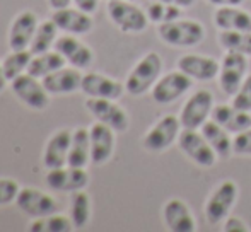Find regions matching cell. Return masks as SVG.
<instances>
[{
	"label": "cell",
	"instance_id": "cell-28",
	"mask_svg": "<svg viewBox=\"0 0 251 232\" xmlns=\"http://www.w3.org/2000/svg\"><path fill=\"white\" fill-rule=\"evenodd\" d=\"M91 213H93V203H91L89 193L84 189H77L70 196V220L74 229H84L89 224Z\"/></svg>",
	"mask_w": 251,
	"mask_h": 232
},
{
	"label": "cell",
	"instance_id": "cell-1",
	"mask_svg": "<svg viewBox=\"0 0 251 232\" xmlns=\"http://www.w3.org/2000/svg\"><path fill=\"white\" fill-rule=\"evenodd\" d=\"M157 34L162 43L173 48H190L197 46L203 41L205 27L200 21L179 17L171 23L159 24Z\"/></svg>",
	"mask_w": 251,
	"mask_h": 232
},
{
	"label": "cell",
	"instance_id": "cell-40",
	"mask_svg": "<svg viewBox=\"0 0 251 232\" xmlns=\"http://www.w3.org/2000/svg\"><path fill=\"white\" fill-rule=\"evenodd\" d=\"M207 2L217 7H226V5H241L245 0H207Z\"/></svg>",
	"mask_w": 251,
	"mask_h": 232
},
{
	"label": "cell",
	"instance_id": "cell-17",
	"mask_svg": "<svg viewBox=\"0 0 251 232\" xmlns=\"http://www.w3.org/2000/svg\"><path fill=\"white\" fill-rule=\"evenodd\" d=\"M38 16L33 10H23L17 14L10 24L7 36L10 50H27L38 29Z\"/></svg>",
	"mask_w": 251,
	"mask_h": 232
},
{
	"label": "cell",
	"instance_id": "cell-37",
	"mask_svg": "<svg viewBox=\"0 0 251 232\" xmlns=\"http://www.w3.org/2000/svg\"><path fill=\"white\" fill-rule=\"evenodd\" d=\"M226 232H250V227L246 226V222L239 217H231L224 220V227H222Z\"/></svg>",
	"mask_w": 251,
	"mask_h": 232
},
{
	"label": "cell",
	"instance_id": "cell-34",
	"mask_svg": "<svg viewBox=\"0 0 251 232\" xmlns=\"http://www.w3.org/2000/svg\"><path fill=\"white\" fill-rule=\"evenodd\" d=\"M232 104H234L238 110L250 111L251 113V73L246 75V79L243 80L239 89L236 91V94L232 96Z\"/></svg>",
	"mask_w": 251,
	"mask_h": 232
},
{
	"label": "cell",
	"instance_id": "cell-27",
	"mask_svg": "<svg viewBox=\"0 0 251 232\" xmlns=\"http://www.w3.org/2000/svg\"><path fill=\"white\" fill-rule=\"evenodd\" d=\"M67 60L62 57L56 50L45 51V53L33 55L29 65H27V73L38 77V79H45L47 75L56 72L58 69L65 67Z\"/></svg>",
	"mask_w": 251,
	"mask_h": 232
},
{
	"label": "cell",
	"instance_id": "cell-16",
	"mask_svg": "<svg viewBox=\"0 0 251 232\" xmlns=\"http://www.w3.org/2000/svg\"><path fill=\"white\" fill-rule=\"evenodd\" d=\"M80 91L87 97H100V99H120L125 93V84L106 77L100 72H89L82 75Z\"/></svg>",
	"mask_w": 251,
	"mask_h": 232
},
{
	"label": "cell",
	"instance_id": "cell-42",
	"mask_svg": "<svg viewBox=\"0 0 251 232\" xmlns=\"http://www.w3.org/2000/svg\"><path fill=\"white\" fill-rule=\"evenodd\" d=\"M7 82H9V80H7V79H5V75H3L2 62H0V93H2V91H3V89H5Z\"/></svg>",
	"mask_w": 251,
	"mask_h": 232
},
{
	"label": "cell",
	"instance_id": "cell-20",
	"mask_svg": "<svg viewBox=\"0 0 251 232\" xmlns=\"http://www.w3.org/2000/svg\"><path fill=\"white\" fill-rule=\"evenodd\" d=\"M162 219L171 232H193L197 231V220L190 207L183 200L171 198L162 207Z\"/></svg>",
	"mask_w": 251,
	"mask_h": 232
},
{
	"label": "cell",
	"instance_id": "cell-35",
	"mask_svg": "<svg viewBox=\"0 0 251 232\" xmlns=\"http://www.w3.org/2000/svg\"><path fill=\"white\" fill-rule=\"evenodd\" d=\"M19 191H21V186L16 179L0 178V207L16 202Z\"/></svg>",
	"mask_w": 251,
	"mask_h": 232
},
{
	"label": "cell",
	"instance_id": "cell-14",
	"mask_svg": "<svg viewBox=\"0 0 251 232\" xmlns=\"http://www.w3.org/2000/svg\"><path fill=\"white\" fill-rule=\"evenodd\" d=\"M53 50L58 51L67 60V63H70L79 70L89 69L91 63L94 62V51L84 41H80L79 36H75V34L65 33L58 36L55 45H53Z\"/></svg>",
	"mask_w": 251,
	"mask_h": 232
},
{
	"label": "cell",
	"instance_id": "cell-21",
	"mask_svg": "<svg viewBox=\"0 0 251 232\" xmlns=\"http://www.w3.org/2000/svg\"><path fill=\"white\" fill-rule=\"evenodd\" d=\"M70 142H72V130L69 128L58 130L48 139L43 150V166L47 169H56V167L67 166Z\"/></svg>",
	"mask_w": 251,
	"mask_h": 232
},
{
	"label": "cell",
	"instance_id": "cell-4",
	"mask_svg": "<svg viewBox=\"0 0 251 232\" xmlns=\"http://www.w3.org/2000/svg\"><path fill=\"white\" fill-rule=\"evenodd\" d=\"M239 189L238 185L231 179L221 181L210 193V196L205 202V219L212 226L224 224V220L229 217L232 207L236 205Z\"/></svg>",
	"mask_w": 251,
	"mask_h": 232
},
{
	"label": "cell",
	"instance_id": "cell-13",
	"mask_svg": "<svg viewBox=\"0 0 251 232\" xmlns=\"http://www.w3.org/2000/svg\"><path fill=\"white\" fill-rule=\"evenodd\" d=\"M45 181L53 191L74 193L77 189H86V186L89 185V173L86 167L62 166L56 169H48Z\"/></svg>",
	"mask_w": 251,
	"mask_h": 232
},
{
	"label": "cell",
	"instance_id": "cell-12",
	"mask_svg": "<svg viewBox=\"0 0 251 232\" xmlns=\"http://www.w3.org/2000/svg\"><path fill=\"white\" fill-rule=\"evenodd\" d=\"M16 205L21 212L29 215L31 219L51 215L58 210L56 200L38 188H21L19 195L16 198Z\"/></svg>",
	"mask_w": 251,
	"mask_h": 232
},
{
	"label": "cell",
	"instance_id": "cell-33",
	"mask_svg": "<svg viewBox=\"0 0 251 232\" xmlns=\"http://www.w3.org/2000/svg\"><path fill=\"white\" fill-rule=\"evenodd\" d=\"M74 229V224L70 217L60 215V213H51L47 217L33 219L29 226L31 232H70Z\"/></svg>",
	"mask_w": 251,
	"mask_h": 232
},
{
	"label": "cell",
	"instance_id": "cell-31",
	"mask_svg": "<svg viewBox=\"0 0 251 232\" xmlns=\"http://www.w3.org/2000/svg\"><path fill=\"white\" fill-rule=\"evenodd\" d=\"M56 33H58V27L53 23L51 19L43 21V23L38 24V29L34 33V38L31 41V53L38 55V53H45V51H50L56 41Z\"/></svg>",
	"mask_w": 251,
	"mask_h": 232
},
{
	"label": "cell",
	"instance_id": "cell-24",
	"mask_svg": "<svg viewBox=\"0 0 251 232\" xmlns=\"http://www.w3.org/2000/svg\"><path fill=\"white\" fill-rule=\"evenodd\" d=\"M214 24L219 31H251V14L238 5L217 7Z\"/></svg>",
	"mask_w": 251,
	"mask_h": 232
},
{
	"label": "cell",
	"instance_id": "cell-32",
	"mask_svg": "<svg viewBox=\"0 0 251 232\" xmlns=\"http://www.w3.org/2000/svg\"><path fill=\"white\" fill-rule=\"evenodd\" d=\"M147 17H149V23L154 24H164V23H171L176 21L179 17H183V9L181 7L171 5V3L161 2V0H154L147 5L146 9Z\"/></svg>",
	"mask_w": 251,
	"mask_h": 232
},
{
	"label": "cell",
	"instance_id": "cell-19",
	"mask_svg": "<svg viewBox=\"0 0 251 232\" xmlns=\"http://www.w3.org/2000/svg\"><path fill=\"white\" fill-rule=\"evenodd\" d=\"M181 72H185L188 77L199 82H207V80H214L219 75V69H221V62L215 60L214 57H205V55H195V53H186L178 58L176 63Z\"/></svg>",
	"mask_w": 251,
	"mask_h": 232
},
{
	"label": "cell",
	"instance_id": "cell-6",
	"mask_svg": "<svg viewBox=\"0 0 251 232\" xmlns=\"http://www.w3.org/2000/svg\"><path fill=\"white\" fill-rule=\"evenodd\" d=\"M178 147L192 162H195L200 167H205V169L212 167L219 159L200 130L183 128L178 137Z\"/></svg>",
	"mask_w": 251,
	"mask_h": 232
},
{
	"label": "cell",
	"instance_id": "cell-15",
	"mask_svg": "<svg viewBox=\"0 0 251 232\" xmlns=\"http://www.w3.org/2000/svg\"><path fill=\"white\" fill-rule=\"evenodd\" d=\"M51 21L56 24L58 31H63L67 34H75V36H84V34L91 33L94 27L91 14L70 5L53 10Z\"/></svg>",
	"mask_w": 251,
	"mask_h": 232
},
{
	"label": "cell",
	"instance_id": "cell-7",
	"mask_svg": "<svg viewBox=\"0 0 251 232\" xmlns=\"http://www.w3.org/2000/svg\"><path fill=\"white\" fill-rule=\"evenodd\" d=\"M10 89L16 94V97L24 103L27 108L36 111H43L50 104V93L45 89L43 82L38 77L24 72L23 75L16 77L10 82Z\"/></svg>",
	"mask_w": 251,
	"mask_h": 232
},
{
	"label": "cell",
	"instance_id": "cell-25",
	"mask_svg": "<svg viewBox=\"0 0 251 232\" xmlns=\"http://www.w3.org/2000/svg\"><path fill=\"white\" fill-rule=\"evenodd\" d=\"M200 132L203 133V137L207 139V142L210 143V147L214 149V152L217 154L219 159H229L231 154H234L232 152L231 133L226 128H222L219 123H215L214 119H208L207 123H203Z\"/></svg>",
	"mask_w": 251,
	"mask_h": 232
},
{
	"label": "cell",
	"instance_id": "cell-26",
	"mask_svg": "<svg viewBox=\"0 0 251 232\" xmlns=\"http://www.w3.org/2000/svg\"><path fill=\"white\" fill-rule=\"evenodd\" d=\"M89 162H91L89 128H86V126H79V128L72 130V142H70L67 166L87 167V164Z\"/></svg>",
	"mask_w": 251,
	"mask_h": 232
},
{
	"label": "cell",
	"instance_id": "cell-38",
	"mask_svg": "<svg viewBox=\"0 0 251 232\" xmlns=\"http://www.w3.org/2000/svg\"><path fill=\"white\" fill-rule=\"evenodd\" d=\"M77 9L84 10L87 14H94L98 10V5H100V0H74Z\"/></svg>",
	"mask_w": 251,
	"mask_h": 232
},
{
	"label": "cell",
	"instance_id": "cell-10",
	"mask_svg": "<svg viewBox=\"0 0 251 232\" xmlns=\"http://www.w3.org/2000/svg\"><path fill=\"white\" fill-rule=\"evenodd\" d=\"M193 86V79L181 70H171L159 77V80L151 89V96L157 104H171L185 96Z\"/></svg>",
	"mask_w": 251,
	"mask_h": 232
},
{
	"label": "cell",
	"instance_id": "cell-23",
	"mask_svg": "<svg viewBox=\"0 0 251 232\" xmlns=\"http://www.w3.org/2000/svg\"><path fill=\"white\" fill-rule=\"evenodd\" d=\"M210 119L227 130L231 135H238V133L245 132L251 128V115L250 111L238 110L234 104H215L212 110Z\"/></svg>",
	"mask_w": 251,
	"mask_h": 232
},
{
	"label": "cell",
	"instance_id": "cell-18",
	"mask_svg": "<svg viewBox=\"0 0 251 232\" xmlns=\"http://www.w3.org/2000/svg\"><path fill=\"white\" fill-rule=\"evenodd\" d=\"M91 137V162L102 166L111 159L115 152V130L100 121L89 126Z\"/></svg>",
	"mask_w": 251,
	"mask_h": 232
},
{
	"label": "cell",
	"instance_id": "cell-36",
	"mask_svg": "<svg viewBox=\"0 0 251 232\" xmlns=\"http://www.w3.org/2000/svg\"><path fill=\"white\" fill-rule=\"evenodd\" d=\"M232 152L243 157H251V128L234 135V139H232Z\"/></svg>",
	"mask_w": 251,
	"mask_h": 232
},
{
	"label": "cell",
	"instance_id": "cell-9",
	"mask_svg": "<svg viewBox=\"0 0 251 232\" xmlns=\"http://www.w3.org/2000/svg\"><path fill=\"white\" fill-rule=\"evenodd\" d=\"M212 110H214V96L210 91L200 89L193 93L183 104L181 113H179V123L183 128L188 130H200L203 123L210 119Z\"/></svg>",
	"mask_w": 251,
	"mask_h": 232
},
{
	"label": "cell",
	"instance_id": "cell-8",
	"mask_svg": "<svg viewBox=\"0 0 251 232\" xmlns=\"http://www.w3.org/2000/svg\"><path fill=\"white\" fill-rule=\"evenodd\" d=\"M248 75V57L236 51H226L219 69V87L226 96L232 97Z\"/></svg>",
	"mask_w": 251,
	"mask_h": 232
},
{
	"label": "cell",
	"instance_id": "cell-30",
	"mask_svg": "<svg viewBox=\"0 0 251 232\" xmlns=\"http://www.w3.org/2000/svg\"><path fill=\"white\" fill-rule=\"evenodd\" d=\"M33 53L31 50H10V53L2 60V69L3 75L9 82H12L16 77L23 75L24 72H27V65H29Z\"/></svg>",
	"mask_w": 251,
	"mask_h": 232
},
{
	"label": "cell",
	"instance_id": "cell-2",
	"mask_svg": "<svg viewBox=\"0 0 251 232\" xmlns=\"http://www.w3.org/2000/svg\"><path fill=\"white\" fill-rule=\"evenodd\" d=\"M162 72V58L155 51L146 53L130 70L125 80V91L130 96H142L154 87Z\"/></svg>",
	"mask_w": 251,
	"mask_h": 232
},
{
	"label": "cell",
	"instance_id": "cell-11",
	"mask_svg": "<svg viewBox=\"0 0 251 232\" xmlns=\"http://www.w3.org/2000/svg\"><path fill=\"white\" fill-rule=\"evenodd\" d=\"M86 110L89 111L96 121L104 123L115 132L123 133L128 130L130 118L128 113L115 103L113 99H100V97H87L86 101Z\"/></svg>",
	"mask_w": 251,
	"mask_h": 232
},
{
	"label": "cell",
	"instance_id": "cell-3",
	"mask_svg": "<svg viewBox=\"0 0 251 232\" xmlns=\"http://www.w3.org/2000/svg\"><path fill=\"white\" fill-rule=\"evenodd\" d=\"M106 10H108V17L111 19V23L122 33L139 34L149 26L147 12L135 5L133 0H108Z\"/></svg>",
	"mask_w": 251,
	"mask_h": 232
},
{
	"label": "cell",
	"instance_id": "cell-39",
	"mask_svg": "<svg viewBox=\"0 0 251 232\" xmlns=\"http://www.w3.org/2000/svg\"><path fill=\"white\" fill-rule=\"evenodd\" d=\"M161 2L171 3V5H176V7H181V9L185 10V9H190L197 0H161Z\"/></svg>",
	"mask_w": 251,
	"mask_h": 232
},
{
	"label": "cell",
	"instance_id": "cell-43",
	"mask_svg": "<svg viewBox=\"0 0 251 232\" xmlns=\"http://www.w3.org/2000/svg\"><path fill=\"white\" fill-rule=\"evenodd\" d=\"M133 2H135V0H133Z\"/></svg>",
	"mask_w": 251,
	"mask_h": 232
},
{
	"label": "cell",
	"instance_id": "cell-22",
	"mask_svg": "<svg viewBox=\"0 0 251 232\" xmlns=\"http://www.w3.org/2000/svg\"><path fill=\"white\" fill-rule=\"evenodd\" d=\"M82 75L84 73H80V70L75 69V67H62L56 72L41 79V82L50 94L62 96V94H72L80 91Z\"/></svg>",
	"mask_w": 251,
	"mask_h": 232
},
{
	"label": "cell",
	"instance_id": "cell-41",
	"mask_svg": "<svg viewBox=\"0 0 251 232\" xmlns=\"http://www.w3.org/2000/svg\"><path fill=\"white\" fill-rule=\"evenodd\" d=\"M72 2H74V0H48V3H50V7H51L53 10L63 9V7H69Z\"/></svg>",
	"mask_w": 251,
	"mask_h": 232
},
{
	"label": "cell",
	"instance_id": "cell-5",
	"mask_svg": "<svg viewBox=\"0 0 251 232\" xmlns=\"http://www.w3.org/2000/svg\"><path fill=\"white\" fill-rule=\"evenodd\" d=\"M181 123L175 115H164L159 118L154 125L147 130L142 139V145L149 152H164L175 142H178V137L181 133Z\"/></svg>",
	"mask_w": 251,
	"mask_h": 232
},
{
	"label": "cell",
	"instance_id": "cell-29",
	"mask_svg": "<svg viewBox=\"0 0 251 232\" xmlns=\"http://www.w3.org/2000/svg\"><path fill=\"white\" fill-rule=\"evenodd\" d=\"M219 45L226 51H236L251 57V31H221Z\"/></svg>",
	"mask_w": 251,
	"mask_h": 232
}]
</instances>
